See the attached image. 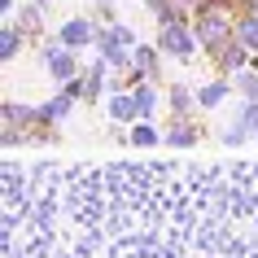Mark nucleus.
<instances>
[{
    "mask_svg": "<svg viewBox=\"0 0 258 258\" xmlns=\"http://www.w3.org/2000/svg\"><path fill=\"white\" fill-rule=\"evenodd\" d=\"M188 92H184V88H171V114H188Z\"/></svg>",
    "mask_w": 258,
    "mask_h": 258,
    "instance_id": "9b49d317",
    "label": "nucleus"
},
{
    "mask_svg": "<svg viewBox=\"0 0 258 258\" xmlns=\"http://www.w3.org/2000/svg\"><path fill=\"white\" fill-rule=\"evenodd\" d=\"M236 88H241L245 96H258V79H254V75H245V70L236 75Z\"/></svg>",
    "mask_w": 258,
    "mask_h": 258,
    "instance_id": "2eb2a0df",
    "label": "nucleus"
},
{
    "mask_svg": "<svg viewBox=\"0 0 258 258\" xmlns=\"http://www.w3.org/2000/svg\"><path fill=\"white\" fill-rule=\"evenodd\" d=\"M158 44H162L166 53H179V57H188V53H192V35L179 27V22H166L162 35H158Z\"/></svg>",
    "mask_w": 258,
    "mask_h": 258,
    "instance_id": "f03ea898",
    "label": "nucleus"
},
{
    "mask_svg": "<svg viewBox=\"0 0 258 258\" xmlns=\"http://www.w3.org/2000/svg\"><path fill=\"white\" fill-rule=\"evenodd\" d=\"M136 105H140V118H149L158 101H153V92H149V88H136Z\"/></svg>",
    "mask_w": 258,
    "mask_h": 258,
    "instance_id": "ddd939ff",
    "label": "nucleus"
},
{
    "mask_svg": "<svg viewBox=\"0 0 258 258\" xmlns=\"http://www.w3.org/2000/svg\"><path fill=\"white\" fill-rule=\"evenodd\" d=\"M241 132H245V136H254V132H258V101H249V105H241V114H236V122L228 127V140H241Z\"/></svg>",
    "mask_w": 258,
    "mask_h": 258,
    "instance_id": "20e7f679",
    "label": "nucleus"
},
{
    "mask_svg": "<svg viewBox=\"0 0 258 258\" xmlns=\"http://www.w3.org/2000/svg\"><path fill=\"white\" fill-rule=\"evenodd\" d=\"M236 40H241L245 48H258V18H245V22H236Z\"/></svg>",
    "mask_w": 258,
    "mask_h": 258,
    "instance_id": "9d476101",
    "label": "nucleus"
},
{
    "mask_svg": "<svg viewBox=\"0 0 258 258\" xmlns=\"http://www.w3.org/2000/svg\"><path fill=\"white\" fill-rule=\"evenodd\" d=\"M223 27H228V18H223V9H206V14L197 18V35H202L206 44H219V40H223V35H228Z\"/></svg>",
    "mask_w": 258,
    "mask_h": 258,
    "instance_id": "7ed1b4c3",
    "label": "nucleus"
},
{
    "mask_svg": "<svg viewBox=\"0 0 258 258\" xmlns=\"http://www.w3.org/2000/svg\"><path fill=\"white\" fill-rule=\"evenodd\" d=\"M92 40H96L92 22H83V18H75V22L61 27V44H66V48H83V44H92Z\"/></svg>",
    "mask_w": 258,
    "mask_h": 258,
    "instance_id": "39448f33",
    "label": "nucleus"
},
{
    "mask_svg": "<svg viewBox=\"0 0 258 258\" xmlns=\"http://www.w3.org/2000/svg\"><path fill=\"white\" fill-rule=\"evenodd\" d=\"M109 114H114V118H118V122H127V118H140L136 92H132V96H114V101H109Z\"/></svg>",
    "mask_w": 258,
    "mask_h": 258,
    "instance_id": "0eeeda50",
    "label": "nucleus"
},
{
    "mask_svg": "<svg viewBox=\"0 0 258 258\" xmlns=\"http://www.w3.org/2000/svg\"><path fill=\"white\" fill-rule=\"evenodd\" d=\"M171 140H175V145H192V140H197V132H192L188 122H175V127H171Z\"/></svg>",
    "mask_w": 258,
    "mask_h": 258,
    "instance_id": "f8f14e48",
    "label": "nucleus"
},
{
    "mask_svg": "<svg viewBox=\"0 0 258 258\" xmlns=\"http://www.w3.org/2000/svg\"><path fill=\"white\" fill-rule=\"evenodd\" d=\"M48 66H53V79L57 83H75V75H79L75 48H66V44H48Z\"/></svg>",
    "mask_w": 258,
    "mask_h": 258,
    "instance_id": "f257e3e1",
    "label": "nucleus"
},
{
    "mask_svg": "<svg viewBox=\"0 0 258 258\" xmlns=\"http://www.w3.org/2000/svg\"><path fill=\"white\" fill-rule=\"evenodd\" d=\"M75 96H79V83H70V92L66 96H53V101H48V105L40 109V118H48V122H61L70 114V101H75Z\"/></svg>",
    "mask_w": 258,
    "mask_h": 258,
    "instance_id": "423d86ee",
    "label": "nucleus"
},
{
    "mask_svg": "<svg viewBox=\"0 0 258 258\" xmlns=\"http://www.w3.org/2000/svg\"><path fill=\"white\" fill-rule=\"evenodd\" d=\"M132 140H136V145H153V140H158V132H153L149 122L140 118V122H136V132H132Z\"/></svg>",
    "mask_w": 258,
    "mask_h": 258,
    "instance_id": "4468645a",
    "label": "nucleus"
},
{
    "mask_svg": "<svg viewBox=\"0 0 258 258\" xmlns=\"http://www.w3.org/2000/svg\"><path fill=\"white\" fill-rule=\"evenodd\" d=\"M18 44H22V27H5V44H0V57L14 61L18 57Z\"/></svg>",
    "mask_w": 258,
    "mask_h": 258,
    "instance_id": "1a4fd4ad",
    "label": "nucleus"
},
{
    "mask_svg": "<svg viewBox=\"0 0 258 258\" xmlns=\"http://www.w3.org/2000/svg\"><path fill=\"white\" fill-rule=\"evenodd\" d=\"M223 96H228V83H206L202 92H197V105H202V109H215Z\"/></svg>",
    "mask_w": 258,
    "mask_h": 258,
    "instance_id": "6e6552de",
    "label": "nucleus"
}]
</instances>
